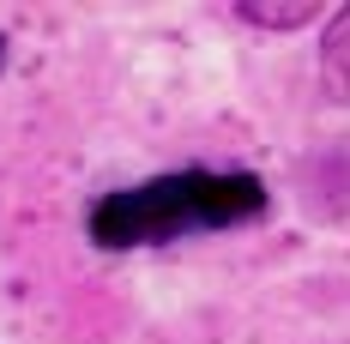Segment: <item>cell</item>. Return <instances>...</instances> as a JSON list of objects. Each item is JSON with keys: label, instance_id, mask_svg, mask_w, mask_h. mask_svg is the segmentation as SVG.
Masks as SVG:
<instances>
[{"label": "cell", "instance_id": "6da1fadb", "mask_svg": "<svg viewBox=\"0 0 350 344\" xmlns=\"http://www.w3.org/2000/svg\"><path fill=\"white\" fill-rule=\"evenodd\" d=\"M266 211V181L247 170H175L139 187H115L91 206V241L109 254L236 230Z\"/></svg>", "mask_w": 350, "mask_h": 344}, {"label": "cell", "instance_id": "7a4b0ae2", "mask_svg": "<svg viewBox=\"0 0 350 344\" xmlns=\"http://www.w3.org/2000/svg\"><path fill=\"white\" fill-rule=\"evenodd\" d=\"M345 42H350V18L345 12H332L326 18V49H320V61H326V91L332 97H345L350 79H345Z\"/></svg>", "mask_w": 350, "mask_h": 344}, {"label": "cell", "instance_id": "3957f363", "mask_svg": "<svg viewBox=\"0 0 350 344\" xmlns=\"http://www.w3.org/2000/svg\"><path fill=\"white\" fill-rule=\"evenodd\" d=\"M236 18L247 31H302L314 25V6H236Z\"/></svg>", "mask_w": 350, "mask_h": 344}]
</instances>
